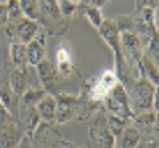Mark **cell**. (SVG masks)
Instances as JSON below:
<instances>
[{"label":"cell","mask_w":159,"mask_h":148,"mask_svg":"<svg viewBox=\"0 0 159 148\" xmlns=\"http://www.w3.org/2000/svg\"><path fill=\"white\" fill-rule=\"evenodd\" d=\"M74 2H76V3H77V5H79V7H80V5H82V3H84V0H74Z\"/></svg>","instance_id":"obj_34"},{"label":"cell","mask_w":159,"mask_h":148,"mask_svg":"<svg viewBox=\"0 0 159 148\" xmlns=\"http://www.w3.org/2000/svg\"><path fill=\"white\" fill-rule=\"evenodd\" d=\"M35 109L40 116V121L55 123V113H57V98L52 94H45L40 101L35 105Z\"/></svg>","instance_id":"obj_15"},{"label":"cell","mask_w":159,"mask_h":148,"mask_svg":"<svg viewBox=\"0 0 159 148\" xmlns=\"http://www.w3.org/2000/svg\"><path fill=\"white\" fill-rule=\"evenodd\" d=\"M13 119H16V118H13L8 113V109L2 105V101H0V129H3L10 121H13Z\"/></svg>","instance_id":"obj_31"},{"label":"cell","mask_w":159,"mask_h":148,"mask_svg":"<svg viewBox=\"0 0 159 148\" xmlns=\"http://www.w3.org/2000/svg\"><path fill=\"white\" fill-rule=\"evenodd\" d=\"M0 101L8 109V113L13 118H16L18 109H20V106H18V97L10 90L8 84H0Z\"/></svg>","instance_id":"obj_21"},{"label":"cell","mask_w":159,"mask_h":148,"mask_svg":"<svg viewBox=\"0 0 159 148\" xmlns=\"http://www.w3.org/2000/svg\"><path fill=\"white\" fill-rule=\"evenodd\" d=\"M58 5H60V12L64 18H68V20H71V18L76 15L79 12V5L74 2V0H58Z\"/></svg>","instance_id":"obj_28"},{"label":"cell","mask_w":159,"mask_h":148,"mask_svg":"<svg viewBox=\"0 0 159 148\" xmlns=\"http://www.w3.org/2000/svg\"><path fill=\"white\" fill-rule=\"evenodd\" d=\"M55 60L58 63H64V61H71L72 60V52L68 42H60L57 45V52H55Z\"/></svg>","instance_id":"obj_27"},{"label":"cell","mask_w":159,"mask_h":148,"mask_svg":"<svg viewBox=\"0 0 159 148\" xmlns=\"http://www.w3.org/2000/svg\"><path fill=\"white\" fill-rule=\"evenodd\" d=\"M5 29H7L8 42L27 44L37 32H39L40 24L35 20H31V18H27V16H21L20 20L15 21V23H7Z\"/></svg>","instance_id":"obj_6"},{"label":"cell","mask_w":159,"mask_h":148,"mask_svg":"<svg viewBox=\"0 0 159 148\" xmlns=\"http://www.w3.org/2000/svg\"><path fill=\"white\" fill-rule=\"evenodd\" d=\"M89 143L90 146H116V138L111 134L108 123H106V111L105 108H100L95 114L90 118L89 126Z\"/></svg>","instance_id":"obj_3"},{"label":"cell","mask_w":159,"mask_h":148,"mask_svg":"<svg viewBox=\"0 0 159 148\" xmlns=\"http://www.w3.org/2000/svg\"><path fill=\"white\" fill-rule=\"evenodd\" d=\"M84 15H85V18L89 20V23L95 27V29H98V26L103 23V20H105V18H103V13H101V8L93 7V5H87Z\"/></svg>","instance_id":"obj_26"},{"label":"cell","mask_w":159,"mask_h":148,"mask_svg":"<svg viewBox=\"0 0 159 148\" xmlns=\"http://www.w3.org/2000/svg\"><path fill=\"white\" fill-rule=\"evenodd\" d=\"M23 15L21 12V7H20V2L18 0H8L7 2V18H8V23H15L18 21Z\"/></svg>","instance_id":"obj_29"},{"label":"cell","mask_w":159,"mask_h":148,"mask_svg":"<svg viewBox=\"0 0 159 148\" xmlns=\"http://www.w3.org/2000/svg\"><path fill=\"white\" fill-rule=\"evenodd\" d=\"M26 55H27V64L32 68L40 60H43L47 57V32L42 27L39 29V32L26 44Z\"/></svg>","instance_id":"obj_11"},{"label":"cell","mask_w":159,"mask_h":148,"mask_svg":"<svg viewBox=\"0 0 159 148\" xmlns=\"http://www.w3.org/2000/svg\"><path fill=\"white\" fill-rule=\"evenodd\" d=\"M57 98V113H55V123L57 124H68L72 119H76L79 109V98L77 95L72 97L69 94H58Z\"/></svg>","instance_id":"obj_9"},{"label":"cell","mask_w":159,"mask_h":148,"mask_svg":"<svg viewBox=\"0 0 159 148\" xmlns=\"http://www.w3.org/2000/svg\"><path fill=\"white\" fill-rule=\"evenodd\" d=\"M130 124L140 131L142 138H151V135H156L157 132V113L153 109L140 111V113L134 114V118L130 119Z\"/></svg>","instance_id":"obj_10"},{"label":"cell","mask_w":159,"mask_h":148,"mask_svg":"<svg viewBox=\"0 0 159 148\" xmlns=\"http://www.w3.org/2000/svg\"><path fill=\"white\" fill-rule=\"evenodd\" d=\"M55 123L40 121L35 132L32 134L34 146H74L71 142L61 138V135L55 131Z\"/></svg>","instance_id":"obj_7"},{"label":"cell","mask_w":159,"mask_h":148,"mask_svg":"<svg viewBox=\"0 0 159 148\" xmlns=\"http://www.w3.org/2000/svg\"><path fill=\"white\" fill-rule=\"evenodd\" d=\"M143 55H146V57L154 61L156 64L159 63V44H157V34H154L151 39H149L145 47H143Z\"/></svg>","instance_id":"obj_25"},{"label":"cell","mask_w":159,"mask_h":148,"mask_svg":"<svg viewBox=\"0 0 159 148\" xmlns=\"http://www.w3.org/2000/svg\"><path fill=\"white\" fill-rule=\"evenodd\" d=\"M26 113V119H24V135H29L32 137V134L35 132L37 126L40 123V116L37 113L35 108H29V109H24Z\"/></svg>","instance_id":"obj_23"},{"label":"cell","mask_w":159,"mask_h":148,"mask_svg":"<svg viewBox=\"0 0 159 148\" xmlns=\"http://www.w3.org/2000/svg\"><path fill=\"white\" fill-rule=\"evenodd\" d=\"M18 2H20L23 15L37 21V18H39V2L37 0H18Z\"/></svg>","instance_id":"obj_24"},{"label":"cell","mask_w":159,"mask_h":148,"mask_svg":"<svg viewBox=\"0 0 159 148\" xmlns=\"http://www.w3.org/2000/svg\"><path fill=\"white\" fill-rule=\"evenodd\" d=\"M120 52L132 68L135 77H140V60L143 57V42L134 31L120 32Z\"/></svg>","instance_id":"obj_5"},{"label":"cell","mask_w":159,"mask_h":148,"mask_svg":"<svg viewBox=\"0 0 159 148\" xmlns=\"http://www.w3.org/2000/svg\"><path fill=\"white\" fill-rule=\"evenodd\" d=\"M8 23L7 18V3H0V27H5Z\"/></svg>","instance_id":"obj_32"},{"label":"cell","mask_w":159,"mask_h":148,"mask_svg":"<svg viewBox=\"0 0 159 148\" xmlns=\"http://www.w3.org/2000/svg\"><path fill=\"white\" fill-rule=\"evenodd\" d=\"M156 90H157V86L151 84L148 79H145V77L135 79L132 87L127 90L130 108H132L134 114L140 113V111L153 109V100H154Z\"/></svg>","instance_id":"obj_2"},{"label":"cell","mask_w":159,"mask_h":148,"mask_svg":"<svg viewBox=\"0 0 159 148\" xmlns=\"http://www.w3.org/2000/svg\"><path fill=\"white\" fill-rule=\"evenodd\" d=\"M101 105H103L106 113L120 116L124 119H129V121L134 118V111L130 108L127 89L120 84V82H116L114 87L108 92V95L105 97Z\"/></svg>","instance_id":"obj_4"},{"label":"cell","mask_w":159,"mask_h":148,"mask_svg":"<svg viewBox=\"0 0 159 148\" xmlns=\"http://www.w3.org/2000/svg\"><path fill=\"white\" fill-rule=\"evenodd\" d=\"M87 5H93V7H98V8H103L109 0H84Z\"/></svg>","instance_id":"obj_33"},{"label":"cell","mask_w":159,"mask_h":148,"mask_svg":"<svg viewBox=\"0 0 159 148\" xmlns=\"http://www.w3.org/2000/svg\"><path fill=\"white\" fill-rule=\"evenodd\" d=\"M8 58L13 68H26L27 64V55H26V44L23 42H10L8 45Z\"/></svg>","instance_id":"obj_18"},{"label":"cell","mask_w":159,"mask_h":148,"mask_svg":"<svg viewBox=\"0 0 159 148\" xmlns=\"http://www.w3.org/2000/svg\"><path fill=\"white\" fill-rule=\"evenodd\" d=\"M140 77L148 79L151 84L159 86V69L157 64L154 61H151L146 55H143L142 60H140Z\"/></svg>","instance_id":"obj_20"},{"label":"cell","mask_w":159,"mask_h":148,"mask_svg":"<svg viewBox=\"0 0 159 148\" xmlns=\"http://www.w3.org/2000/svg\"><path fill=\"white\" fill-rule=\"evenodd\" d=\"M97 31L103 39V42L111 49V52L113 53L120 52V31L117 24L114 23V20H103V23L98 26Z\"/></svg>","instance_id":"obj_12"},{"label":"cell","mask_w":159,"mask_h":148,"mask_svg":"<svg viewBox=\"0 0 159 148\" xmlns=\"http://www.w3.org/2000/svg\"><path fill=\"white\" fill-rule=\"evenodd\" d=\"M23 132L16 119L10 121L3 129H0V146H18Z\"/></svg>","instance_id":"obj_16"},{"label":"cell","mask_w":159,"mask_h":148,"mask_svg":"<svg viewBox=\"0 0 159 148\" xmlns=\"http://www.w3.org/2000/svg\"><path fill=\"white\" fill-rule=\"evenodd\" d=\"M140 140H142V134H140V131L135 126H132L129 123L124 127V131H122V134H120L116 145L122 146V148H137Z\"/></svg>","instance_id":"obj_19"},{"label":"cell","mask_w":159,"mask_h":148,"mask_svg":"<svg viewBox=\"0 0 159 148\" xmlns=\"http://www.w3.org/2000/svg\"><path fill=\"white\" fill-rule=\"evenodd\" d=\"M113 55H114V69H113V71L116 72L117 81L129 90L130 87H132V84L135 82L137 77H135L132 68L129 66V63L125 61L122 52H116V53H113Z\"/></svg>","instance_id":"obj_13"},{"label":"cell","mask_w":159,"mask_h":148,"mask_svg":"<svg viewBox=\"0 0 159 148\" xmlns=\"http://www.w3.org/2000/svg\"><path fill=\"white\" fill-rule=\"evenodd\" d=\"M29 68H15L10 72V79H8V87L16 97H20L23 92L29 87Z\"/></svg>","instance_id":"obj_14"},{"label":"cell","mask_w":159,"mask_h":148,"mask_svg":"<svg viewBox=\"0 0 159 148\" xmlns=\"http://www.w3.org/2000/svg\"><path fill=\"white\" fill-rule=\"evenodd\" d=\"M39 2V18L37 23L48 35H64L68 32L69 20L60 12L58 0H37Z\"/></svg>","instance_id":"obj_1"},{"label":"cell","mask_w":159,"mask_h":148,"mask_svg":"<svg viewBox=\"0 0 159 148\" xmlns=\"http://www.w3.org/2000/svg\"><path fill=\"white\" fill-rule=\"evenodd\" d=\"M47 94V92L40 87V89H34V87H27L23 94L18 97V106L21 111L29 109V108H35V105L40 101V98Z\"/></svg>","instance_id":"obj_17"},{"label":"cell","mask_w":159,"mask_h":148,"mask_svg":"<svg viewBox=\"0 0 159 148\" xmlns=\"http://www.w3.org/2000/svg\"><path fill=\"white\" fill-rule=\"evenodd\" d=\"M34 68H35V72H37V79L40 82V87L47 92V94L57 95L60 92V76L57 72L55 64L45 57L43 60H40L37 63Z\"/></svg>","instance_id":"obj_8"},{"label":"cell","mask_w":159,"mask_h":148,"mask_svg":"<svg viewBox=\"0 0 159 148\" xmlns=\"http://www.w3.org/2000/svg\"><path fill=\"white\" fill-rule=\"evenodd\" d=\"M106 123H108L109 131H111V134L114 135V138H116V143H117V140H119L120 134H122V131H124V127H125L130 121H129V119L120 118V116H116V114L106 113Z\"/></svg>","instance_id":"obj_22"},{"label":"cell","mask_w":159,"mask_h":148,"mask_svg":"<svg viewBox=\"0 0 159 148\" xmlns=\"http://www.w3.org/2000/svg\"><path fill=\"white\" fill-rule=\"evenodd\" d=\"M114 23L117 24L119 31H134V15H122L114 20Z\"/></svg>","instance_id":"obj_30"}]
</instances>
